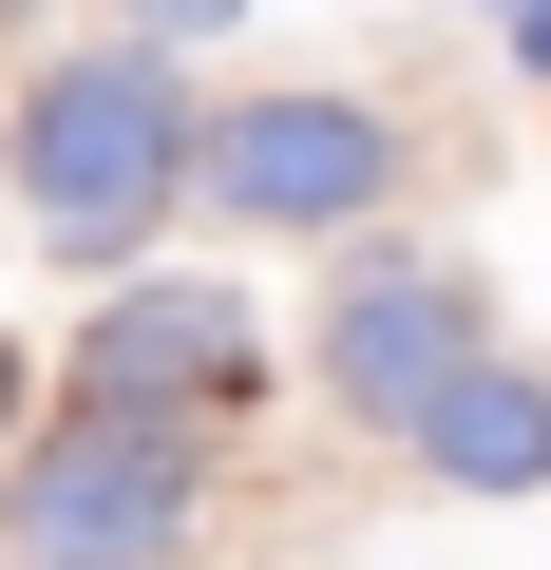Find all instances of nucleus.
<instances>
[{"instance_id":"1","label":"nucleus","mask_w":551,"mask_h":570,"mask_svg":"<svg viewBox=\"0 0 551 570\" xmlns=\"http://www.w3.org/2000/svg\"><path fill=\"white\" fill-rule=\"evenodd\" d=\"M171 171H190V96H171V58H58V77L20 96V209H39V247L115 266V247L171 209Z\"/></svg>"},{"instance_id":"2","label":"nucleus","mask_w":551,"mask_h":570,"mask_svg":"<svg viewBox=\"0 0 551 570\" xmlns=\"http://www.w3.org/2000/svg\"><path fill=\"white\" fill-rule=\"evenodd\" d=\"M0 551L20 570H190V438L171 400H77L20 494H0Z\"/></svg>"},{"instance_id":"3","label":"nucleus","mask_w":551,"mask_h":570,"mask_svg":"<svg viewBox=\"0 0 551 570\" xmlns=\"http://www.w3.org/2000/svg\"><path fill=\"white\" fill-rule=\"evenodd\" d=\"M190 171H209V209H247V228H362V209L400 190V134H381L362 96H247Z\"/></svg>"},{"instance_id":"4","label":"nucleus","mask_w":551,"mask_h":570,"mask_svg":"<svg viewBox=\"0 0 551 570\" xmlns=\"http://www.w3.org/2000/svg\"><path fill=\"white\" fill-rule=\"evenodd\" d=\"M456 362H475V305H456L437 266H362L343 305H324V400H343V419H381V438H400Z\"/></svg>"},{"instance_id":"5","label":"nucleus","mask_w":551,"mask_h":570,"mask_svg":"<svg viewBox=\"0 0 551 570\" xmlns=\"http://www.w3.org/2000/svg\"><path fill=\"white\" fill-rule=\"evenodd\" d=\"M77 381H96V400H228V381H247V305H228V285H134Z\"/></svg>"},{"instance_id":"6","label":"nucleus","mask_w":551,"mask_h":570,"mask_svg":"<svg viewBox=\"0 0 551 570\" xmlns=\"http://www.w3.org/2000/svg\"><path fill=\"white\" fill-rule=\"evenodd\" d=\"M400 438H419V456H437L456 494H532V475H551V400H532L513 362H456V381H437V400H419Z\"/></svg>"},{"instance_id":"7","label":"nucleus","mask_w":551,"mask_h":570,"mask_svg":"<svg viewBox=\"0 0 551 570\" xmlns=\"http://www.w3.org/2000/svg\"><path fill=\"white\" fill-rule=\"evenodd\" d=\"M513 58H532V77H551V0H513Z\"/></svg>"},{"instance_id":"8","label":"nucleus","mask_w":551,"mask_h":570,"mask_svg":"<svg viewBox=\"0 0 551 570\" xmlns=\"http://www.w3.org/2000/svg\"><path fill=\"white\" fill-rule=\"evenodd\" d=\"M152 20H171V39H209V20H228V0H152Z\"/></svg>"},{"instance_id":"9","label":"nucleus","mask_w":551,"mask_h":570,"mask_svg":"<svg viewBox=\"0 0 551 570\" xmlns=\"http://www.w3.org/2000/svg\"><path fill=\"white\" fill-rule=\"evenodd\" d=\"M0 419H20V343H0Z\"/></svg>"}]
</instances>
